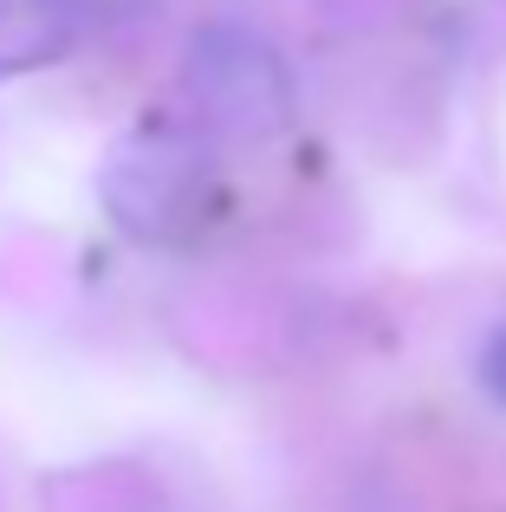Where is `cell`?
<instances>
[{
  "mask_svg": "<svg viewBox=\"0 0 506 512\" xmlns=\"http://www.w3.org/2000/svg\"><path fill=\"white\" fill-rule=\"evenodd\" d=\"M176 111L215 150H260V143L292 130L299 85H292V65L279 59V46L260 26L221 13V20H202L182 46Z\"/></svg>",
  "mask_w": 506,
  "mask_h": 512,
  "instance_id": "2",
  "label": "cell"
},
{
  "mask_svg": "<svg viewBox=\"0 0 506 512\" xmlns=\"http://www.w3.org/2000/svg\"><path fill=\"white\" fill-rule=\"evenodd\" d=\"M215 201H221V150L176 104L137 117L98 163L104 221L150 253L189 247L215 221Z\"/></svg>",
  "mask_w": 506,
  "mask_h": 512,
  "instance_id": "1",
  "label": "cell"
},
{
  "mask_svg": "<svg viewBox=\"0 0 506 512\" xmlns=\"http://www.w3.org/2000/svg\"><path fill=\"white\" fill-rule=\"evenodd\" d=\"M78 39H91V33L65 0H0V78L46 72Z\"/></svg>",
  "mask_w": 506,
  "mask_h": 512,
  "instance_id": "3",
  "label": "cell"
},
{
  "mask_svg": "<svg viewBox=\"0 0 506 512\" xmlns=\"http://www.w3.org/2000/svg\"><path fill=\"white\" fill-rule=\"evenodd\" d=\"M65 7L85 20V33H104V26H124V20H137L150 0H65Z\"/></svg>",
  "mask_w": 506,
  "mask_h": 512,
  "instance_id": "4",
  "label": "cell"
},
{
  "mask_svg": "<svg viewBox=\"0 0 506 512\" xmlns=\"http://www.w3.org/2000/svg\"><path fill=\"white\" fill-rule=\"evenodd\" d=\"M481 383H487V396H494V402H506V325L481 350Z\"/></svg>",
  "mask_w": 506,
  "mask_h": 512,
  "instance_id": "5",
  "label": "cell"
}]
</instances>
